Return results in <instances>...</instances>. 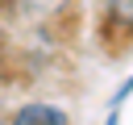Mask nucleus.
<instances>
[{"label":"nucleus","instance_id":"f257e3e1","mask_svg":"<svg viewBox=\"0 0 133 125\" xmlns=\"http://www.w3.org/2000/svg\"><path fill=\"white\" fill-rule=\"evenodd\" d=\"M133 42V0H108V38Z\"/></svg>","mask_w":133,"mask_h":125},{"label":"nucleus","instance_id":"f03ea898","mask_svg":"<svg viewBox=\"0 0 133 125\" xmlns=\"http://www.w3.org/2000/svg\"><path fill=\"white\" fill-rule=\"evenodd\" d=\"M12 125H66V117L54 104H25V108H17Z\"/></svg>","mask_w":133,"mask_h":125},{"label":"nucleus","instance_id":"7ed1b4c3","mask_svg":"<svg viewBox=\"0 0 133 125\" xmlns=\"http://www.w3.org/2000/svg\"><path fill=\"white\" fill-rule=\"evenodd\" d=\"M104 125H121V108H112V113H108V121H104Z\"/></svg>","mask_w":133,"mask_h":125}]
</instances>
